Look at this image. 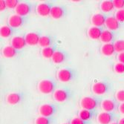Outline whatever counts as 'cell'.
Returning <instances> with one entry per match:
<instances>
[{"mask_svg": "<svg viewBox=\"0 0 124 124\" xmlns=\"http://www.w3.org/2000/svg\"><path fill=\"white\" fill-rule=\"evenodd\" d=\"M26 45L27 44L25 37L21 36L14 37L10 41V46H12L16 50H21L22 48H24L26 46Z\"/></svg>", "mask_w": 124, "mask_h": 124, "instance_id": "9a60e30c", "label": "cell"}, {"mask_svg": "<svg viewBox=\"0 0 124 124\" xmlns=\"http://www.w3.org/2000/svg\"><path fill=\"white\" fill-rule=\"evenodd\" d=\"M118 110L120 114L124 115V103H122L118 106Z\"/></svg>", "mask_w": 124, "mask_h": 124, "instance_id": "74e56055", "label": "cell"}, {"mask_svg": "<svg viewBox=\"0 0 124 124\" xmlns=\"http://www.w3.org/2000/svg\"><path fill=\"white\" fill-rule=\"evenodd\" d=\"M52 7L53 6L48 2H40L36 8V12L40 16L46 17L50 16Z\"/></svg>", "mask_w": 124, "mask_h": 124, "instance_id": "ba28073f", "label": "cell"}, {"mask_svg": "<svg viewBox=\"0 0 124 124\" xmlns=\"http://www.w3.org/2000/svg\"><path fill=\"white\" fill-rule=\"evenodd\" d=\"M75 73L73 69L69 68H63L57 73V77L61 83H69L74 78Z\"/></svg>", "mask_w": 124, "mask_h": 124, "instance_id": "3957f363", "label": "cell"}, {"mask_svg": "<svg viewBox=\"0 0 124 124\" xmlns=\"http://www.w3.org/2000/svg\"><path fill=\"white\" fill-rule=\"evenodd\" d=\"M115 115L112 112L102 111L97 115V120L100 124H111L115 122Z\"/></svg>", "mask_w": 124, "mask_h": 124, "instance_id": "52a82bcc", "label": "cell"}, {"mask_svg": "<svg viewBox=\"0 0 124 124\" xmlns=\"http://www.w3.org/2000/svg\"><path fill=\"white\" fill-rule=\"evenodd\" d=\"M101 108L106 112H112L117 108L116 101L112 99H105L101 102Z\"/></svg>", "mask_w": 124, "mask_h": 124, "instance_id": "7c38bea8", "label": "cell"}, {"mask_svg": "<svg viewBox=\"0 0 124 124\" xmlns=\"http://www.w3.org/2000/svg\"><path fill=\"white\" fill-rule=\"evenodd\" d=\"M118 123L119 124H124V117H122L118 121Z\"/></svg>", "mask_w": 124, "mask_h": 124, "instance_id": "f35d334b", "label": "cell"}, {"mask_svg": "<svg viewBox=\"0 0 124 124\" xmlns=\"http://www.w3.org/2000/svg\"><path fill=\"white\" fill-rule=\"evenodd\" d=\"M19 1L18 0H6L7 8L9 9H16V8L19 4Z\"/></svg>", "mask_w": 124, "mask_h": 124, "instance_id": "4dcf8cb0", "label": "cell"}, {"mask_svg": "<svg viewBox=\"0 0 124 124\" xmlns=\"http://www.w3.org/2000/svg\"><path fill=\"white\" fill-rule=\"evenodd\" d=\"M62 124H71L70 123H62Z\"/></svg>", "mask_w": 124, "mask_h": 124, "instance_id": "60d3db41", "label": "cell"}, {"mask_svg": "<svg viewBox=\"0 0 124 124\" xmlns=\"http://www.w3.org/2000/svg\"><path fill=\"white\" fill-rule=\"evenodd\" d=\"M31 10H32V5L30 3L19 2V4L15 9V12L16 14L24 17L31 13Z\"/></svg>", "mask_w": 124, "mask_h": 124, "instance_id": "30bf717a", "label": "cell"}, {"mask_svg": "<svg viewBox=\"0 0 124 124\" xmlns=\"http://www.w3.org/2000/svg\"><path fill=\"white\" fill-rule=\"evenodd\" d=\"M38 111H39V113L41 116L51 117L56 113V112H57V106L54 104L45 103V104H42L39 107Z\"/></svg>", "mask_w": 124, "mask_h": 124, "instance_id": "277c9868", "label": "cell"}, {"mask_svg": "<svg viewBox=\"0 0 124 124\" xmlns=\"http://www.w3.org/2000/svg\"><path fill=\"white\" fill-rule=\"evenodd\" d=\"M117 60L118 61V62H121L124 64V52L123 53H120L117 54Z\"/></svg>", "mask_w": 124, "mask_h": 124, "instance_id": "8d00e7d4", "label": "cell"}, {"mask_svg": "<svg viewBox=\"0 0 124 124\" xmlns=\"http://www.w3.org/2000/svg\"><path fill=\"white\" fill-rule=\"evenodd\" d=\"M109 87V84L106 82L98 81L92 85V91L96 95H103L108 92Z\"/></svg>", "mask_w": 124, "mask_h": 124, "instance_id": "8992f818", "label": "cell"}, {"mask_svg": "<svg viewBox=\"0 0 124 124\" xmlns=\"http://www.w3.org/2000/svg\"><path fill=\"white\" fill-rule=\"evenodd\" d=\"M102 33H103V30L101 29V28L92 26L88 29L87 35L89 39H91L92 40H97L100 39Z\"/></svg>", "mask_w": 124, "mask_h": 124, "instance_id": "e0dca14e", "label": "cell"}, {"mask_svg": "<svg viewBox=\"0 0 124 124\" xmlns=\"http://www.w3.org/2000/svg\"><path fill=\"white\" fill-rule=\"evenodd\" d=\"M111 124H119V123H118V122H116V121H115V122H113V123H111Z\"/></svg>", "mask_w": 124, "mask_h": 124, "instance_id": "ab89813d", "label": "cell"}, {"mask_svg": "<svg viewBox=\"0 0 124 124\" xmlns=\"http://www.w3.org/2000/svg\"><path fill=\"white\" fill-rule=\"evenodd\" d=\"M71 92L65 88H58L53 93V98L57 103H64L70 97Z\"/></svg>", "mask_w": 124, "mask_h": 124, "instance_id": "5b68a950", "label": "cell"}, {"mask_svg": "<svg viewBox=\"0 0 124 124\" xmlns=\"http://www.w3.org/2000/svg\"><path fill=\"white\" fill-rule=\"evenodd\" d=\"M115 17L120 23V22H124V8L121 10H117L115 14Z\"/></svg>", "mask_w": 124, "mask_h": 124, "instance_id": "f546056e", "label": "cell"}, {"mask_svg": "<svg viewBox=\"0 0 124 124\" xmlns=\"http://www.w3.org/2000/svg\"><path fill=\"white\" fill-rule=\"evenodd\" d=\"M70 123L71 124H88V122L82 120L79 117H75L71 119V120L70 121Z\"/></svg>", "mask_w": 124, "mask_h": 124, "instance_id": "836d02e7", "label": "cell"}, {"mask_svg": "<svg viewBox=\"0 0 124 124\" xmlns=\"http://www.w3.org/2000/svg\"><path fill=\"white\" fill-rule=\"evenodd\" d=\"M100 8L103 13H108V12H111V11L113 10L115 8L113 1L106 0V1H103L100 3Z\"/></svg>", "mask_w": 124, "mask_h": 124, "instance_id": "cb8c5ba5", "label": "cell"}, {"mask_svg": "<svg viewBox=\"0 0 124 124\" xmlns=\"http://www.w3.org/2000/svg\"><path fill=\"white\" fill-rule=\"evenodd\" d=\"M7 8L6 0H0V10L4 11Z\"/></svg>", "mask_w": 124, "mask_h": 124, "instance_id": "d590c367", "label": "cell"}, {"mask_svg": "<svg viewBox=\"0 0 124 124\" xmlns=\"http://www.w3.org/2000/svg\"><path fill=\"white\" fill-rule=\"evenodd\" d=\"M96 116V111L86 110V109H81L78 113V117H80L82 120L85 121H90L91 120L94 119Z\"/></svg>", "mask_w": 124, "mask_h": 124, "instance_id": "d6986e66", "label": "cell"}, {"mask_svg": "<svg viewBox=\"0 0 124 124\" xmlns=\"http://www.w3.org/2000/svg\"><path fill=\"white\" fill-rule=\"evenodd\" d=\"M13 33L12 28L9 25H2L0 28V36L2 38H8Z\"/></svg>", "mask_w": 124, "mask_h": 124, "instance_id": "4316f807", "label": "cell"}, {"mask_svg": "<svg viewBox=\"0 0 124 124\" xmlns=\"http://www.w3.org/2000/svg\"><path fill=\"white\" fill-rule=\"evenodd\" d=\"M114 71L117 74H124V64L121 62H117L114 65Z\"/></svg>", "mask_w": 124, "mask_h": 124, "instance_id": "1f68e13d", "label": "cell"}, {"mask_svg": "<svg viewBox=\"0 0 124 124\" xmlns=\"http://www.w3.org/2000/svg\"><path fill=\"white\" fill-rule=\"evenodd\" d=\"M3 57L5 58H13L17 54V50L14 48L12 46H7L3 48L2 51Z\"/></svg>", "mask_w": 124, "mask_h": 124, "instance_id": "7402d4cb", "label": "cell"}, {"mask_svg": "<svg viewBox=\"0 0 124 124\" xmlns=\"http://www.w3.org/2000/svg\"><path fill=\"white\" fill-rule=\"evenodd\" d=\"M114 38H115L114 33L111 31L107 29L103 31V33L101 34L100 39L103 44H107V43H111V42L114 40Z\"/></svg>", "mask_w": 124, "mask_h": 124, "instance_id": "44dd1931", "label": "cell"}, {"mask_svg": "<svg viewBox=\"0 0 124 124\" xmlns=\"http://www.w3.org/2000/svg\"><path fill=\"white\" fill-rule=\"evenodd\" d=\"M115 98L120 103H124V89H120L115 94Z\"/></svg>", "mask_w": 124, "mask_h": 124, "instance_id": "d6a6232c", "label": "cell"}, {"mask_svg": "<svg viewBox=\"0 0 124 124\" xmlns=\"http://www.w3.org/2000/svg\"><path fill=\"white\" fill-rule=\"evenodd\" d=\"M55 83L51 80L45 79L40 80L37 84V88L39 92L43 94H49L55 91Z\"/></svg>", "mask_w": 124, "mask_h": 124, "instance_id": "7a4b0ae2", "label": "cell"}, {"mask_svg": "<svg viewBox=\"0 0 124 124\" xmlns=\"http://www.w3.org/2000/svg\"><path fill=\"white\" fill-rule=\"evenodd\" d=\"M53 43V39L49 36H41L39 42V46L44 48H48L52 46Z\"/></svg>", "mask_w": 124, "mask_h": 124, "instance_id": "d4e9b609", "label": "cell"}, {"mask_svg": "<svg viewBox=\"0 0 124 124\" xmlns=\"http://www.w3.org/2000/svg\"><path fill=\"white\" fill-rule=\"evenodd\" d=\"M25 42L28 46H34L37 45H39L40 36L39 33L35 32H29L25 36Z\"/></svg>", "mask_w": 124, "mask_h": 124, "instance_id": "4fadbf2b", "label": "cell"}, {"mask_svg": "<svg viewBox=\"0 0 124 124\" xmlns=\"http://www.w3.org/2000/svg\"><path fill=\"white\" fill-rule=\"evenodd\" d=\"M25 18L17 14H13L8 19V23L12 28H17L23 25L25 22Z\"/></svg>", "mask_w": 124, "mask_h": 124, "instance_id": "9c48e42d", "label": "cell"}, {"mask_svg": "<svg viewBox=\"0 0 124 124\" xmlns=\"http://www.w3.org/2000/svg\"><path fill=\"white\" fill-rule=\"evenodd\" d=\"M107 16L103 14H94L91 18V22L93 26L100 28L105 25Z\"/></svg>", "mask_w": 124, "mask_h": 124, "instance_id": "5bb4252c", "label": "cell"}, {"mask_svg": "<svg viewBox=\"0 0 124 124\" xmlns=\"http://www.w3.org/2000/svg\"><path fill=\"white\" fill-rule=\"evenodd\" d=\"M56 50L53 46H50L48 48H44L41 50V55L45 59H51Z\"/></svg>", "mask_w": 124, "mask_h": 124, "instance_id": "484cf974", "label": "cell"}, {"mask_svg": "<svg viewBox=\"0 0 124 124\" xmlns=\"http://www.w3.org/2000/svg\"><path fill=\"white\" fill-rule=\"evenodd\" d=\"M113 44L116 52H117L118 54L124 52V39L117 40Z\"/></svg>", "mask_w": 124, "mask_h": 124, "instance_id": "f1b7e54d", "label": "cell"}, {"mask_svg": "<svg viewBox=\"0 0 124 124\" xmlns=\"http://www.w3.org/2000/svg\"><path fill=\"white\" fill-rule=\"evenodd\" d=\"M113 3L116 9L121 10L124 8V0H114Z\"/></svg>", "mask_w": 124, "mask_h": 124, "instance_id": "e575fe53", "label": "cell"}, {"mask_svg": "<svg viewBox=\"0 0 124 124\" xmlns=\"http://www.w3.org/2000/svg\"><path fill=\"white\" fill-rule=\"evenodd\" d=\"M105 25L109 31H116L120 28V22L115 16H107Z\"/></svg>", "mask_w": 124, "mask_h": 124, "instance_id": "ac0fdd59", "label": "cell"}, {"mask_svg": "<svg viewBox=\"0 0 124 124\" xmlns=\"http://www.w3.org/2000/svg\"><path fill=\"white\" fill-rule=\"evenodd\" d=\"M23 99V94L19 92L10 93L6 97V102L11 106L17 105Z\"/></svg>", "mask_w": 124, "mask_h": 124, "instance_id": "8fae6325", "label": "cell"}, {"mask_svg": "<svg viewBox=\"0 0 124 124\" xmlns=\"http://www.w3.org/2000/svg\"><path fill=\"white\" fill-rule=\"evenodd\" d=\"M100 51L102 54L106 56V57H110L116 52L113 43L103 44L100 48Z\"/></svg>", "mask_w": 124, "mask_h": 124, "instance_id": "ffe728a7", "label": "cell"}, {"mask_svg": "<svg viewBox=\"0 0 124 124\" xmlns=\"http://www.w3.org/2000/svg\"><path fill=\"white\" fill-rule=\"evenodd\" d=\"M100 104H101L100 100L97 97L92 96L83 97L80 101V106H81L82 109L86 110L95 111Z\"/></svg>", "mask_w": 124, "mask_h": 124, "instance_id": "6da1fadb", "label": "cell"}, {"mask_svg": "<svg viewBox=\"0 0 124 124\" xmlns=\"http://www.w3.org/2000/svg\"><path fill=\"white\" fill-rule=\"evenodd\" d=\"M65 14V9L62 6H53L51 10L50 16L54 19H62Z\"/></svg>", "mask_w": 124, "mask_h": 124, "instance_id": "2e32d148", "label": "cell"}, {"mask_svg": "<svg viewBox=\"0 0 124 124\" xmlns=\"http://www.w3.org/2000/svg\"><path fill=\"white\" fill-rule=\"evenodd\" d=\"M66 59V55L62 51H56L51 58L52 62L54 64L62 63Z\"/></svg>", "mask_w": 124, "mask_h": 124, "instance_id": "603a6c76", "label": "cell"}, {"mask_svg": "<svg viewBox=\"0 0 124 124\" xmlns=\"http://www.w3.org/2000/svg\"><path fill=\"white\" fill-rule=\"evenodd\" d=\"M35 124H52L53 123V119L51 117H38L34 120Z\"/></svg>", "mask_w": 124, "mask_h": 124, "instance_id": "83f0119b", "label": "cell"}]
</instances>
